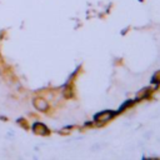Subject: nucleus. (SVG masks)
I'll list each match as a JSON object with an SVG mask.
<instances>
[{
    "label": "nucleus",
    "instance_id": "1",
    "mask_svg": "<svg viewBox=\"0 0 160 160\" xmlns=\"http://www.w3.org/2000/svg\"><path fill=\"white\" fill-rule=\"evenodd\" d=\"M151 135H153V131H148V133H145V134H144V138L148 139V138H150Z\"/></svg>",
    "mask_w": 160,
    "mask_h": 160
}]
</instances>
